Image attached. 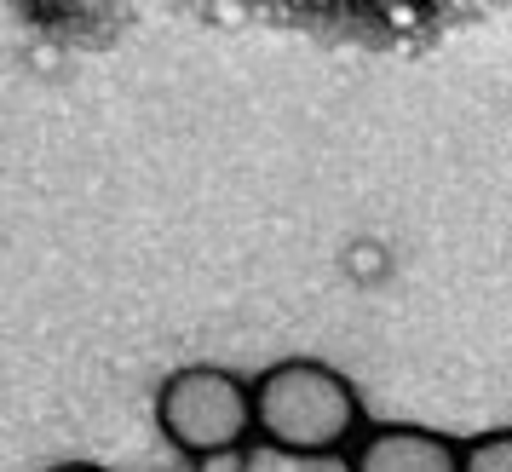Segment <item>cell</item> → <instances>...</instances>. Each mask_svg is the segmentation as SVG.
<instances>
[{"instance_id": "6da1fadb", "label": "cell", "mask_w": 512, "mask_h": 472, "mask_svg": "<svg viewBox=\"0 0 512 472\" xmlns=\"http://www.w3.org/2000/svg\"><path fill=\"white\" fill-rule=\"evenodd\" d=\"M254 426L271 449L305 461L351 455V444L369 432L357 386L317 357H282L254 380Z\"/></svg>"}, {"instance_id": "7a4b0ae2", "label": "cell", "mask_w": 512, "mask_h": 472, "mask_svg": "<svg viewBox=\"0 0 512 472\" xmlns=\"http://www.w3.org/2000/svg\"><path fill=\"white\" fill-rule=\"evenodd\" d=\"M156 426L196 467L213 455H236L254 438V380L225 363H185L156 386Z\"/></svg>"}, {"instance_id": "3957f363", "label": "cell", "mask_w": 512, "mask_h": 472, "mask_svg": "<svg viewBox=\"0 0 512 472\" xmlns=\"http://www.w3.org/2000/svg\"><path fill=\"white\" fill-rule=\"evenodd\" d=\"M346 472H466V438L415 421H386L351 444Z\"/></svg>"}, {"instance_id": "277c9868", "label": "cell", "mask_w": 512, "mask_h": 472, "mask_svg": "<svg viewBox=\"0 0 512 472\" xmlns=\"http://www.w3.org/2000/svg\"><path fill=\"white\" fill-rule=\"evenodd\" d=\"M466 472H512V426L466 438Z\"/></svg>"}, {"instance_id": "5b68a950", "label": "cell", "mask_w": 512, "mask_h": 472, "mask_svg": "<svg viewBox=\"0 0 512 472\" xmlns=\"http://www.w3.org/2000/svg\"><path fill=\"white\" fill-rule=\"evenodd\" d=\"M41 472H110V467H98V461H52Z\"/></svg>"}, {"instance_id": "8992f818", "label": "cell", "mask_w": 512, "mask_h": 472, "mask_svg": "<svg viewBox=\"0 0 512 472\" xmlns=\"http://www.w3.org/2000/svg\"><path fill=\"white\" fill-rule=\"evenodd\" d=\"M202 472H242V455H213V461H202Z\"/></svg>"}]
</instances>
